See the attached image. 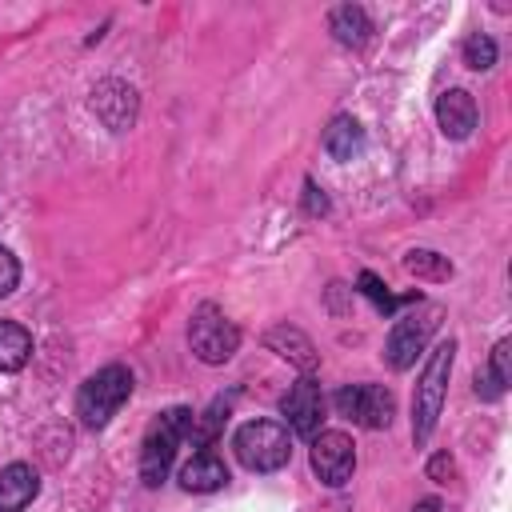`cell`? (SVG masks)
I'll use <instances>...</instances> for the list:
<instances>
[{
  "instance_id": "cell-1",
  "label": "cell",
  "mask_w": 512,
  "mask_h": 512,
  "mask_svg": "<svg viewBox=\"0 0 512 512\" xmlns=\"http://www.w3.org/2000/svg\"><path fill=\"white\" fill-rule=\"evenodd\" d=\"M452 356H456V340L436 344L420 380H416V396H412V440H416V448H424L436 432L444 392H448V376H452Z\"/></svg>"
},
{
  "instance_id": "cell-2",
  "label": "cell",
  "mask_w": 512,
  "mask_h": 512,
  "mask_svg": "<svg viewBox=\"0 0 512 512\" xmlns=\"http://www.w3.org/2000/svg\"><path fill=\"white\" fill-rule=\"evenodd\" d=\"M188 428H192V408H168L152 420V428L144 432V444H140V480L144 484H160L176 460V448L188 440Z\"/></svg>"
},
{
  "instance_id": "cell-3",
  "label": "cell",
  "mask_w": 512,
  "mask_h": 512,
  "mask_svg": "<svg viewBox=\"0 0 512 512\" xmlns=\"http://www.w3.org/2000/svg\"><path fill=\"white\" fill-rule=\"evenodd\" d=\"M128 396H132V372L124 364H108V368L92 372L80 384V392H76V416L88 428H104L120 412V404Z\"/></svg>"
},
{
  "instance_id": "cell-4",
  "label": "cell",
  "mask_w": 512,
  "mask_h": 512,
  "mask_svg": "<svg viewBox=\"0 0 512 512\" xmlns=\"http://www.w3.org/2000/svg\"><path fill=\"white\" fill-rule=\"evenodd\" d=\"M232 448H236L240 464L252 468V472H276L292 456L288 428L276 424V420H248V424H240V432L232 436Z\"/></svg>"
},
{
  "instance_id": "cell-5",
  "label": "cell",
  "mask_w": 512,
  "mask_h": 512,
  "mask_svg": "<svg viewBox=\"0 0 512 512\" xmlns=\"http://www.w3.org/2000/svg\"><path fill=\"white\" fill-rule=\"evenodd\" d=\"M436 324H440V308H436V304H420V308L396 316V324H392V332H388V344H384V360H388L396 372L412 368L416 356L424 352L428 336L436 332Z\"/></svg>"
},
{
  "instance_id": "cell-6",
  "label": "cell",
  "mask_w": 512,
  "mask_h": 512,
  "mask_svg": "<svg viewBox=\"0 0 512 512\" xmlns=\"http://www.w3.org/2000/svg\"><path fill=\"white\" fill-rule=\"evenodd\" d=\"M188 344H192V352H196L204 364H224V360H232V352L240 348V328H236L220 308L204 304V308H196V316H192V324H188Z\"/></svg>"
},
{
  "instance_id": "cell-7",
  "label": "cell",
  "mask_w": 512,
  "mask_h": 512,
  "mask_svg": "<svg viewBox=\"0 0 512 512\" xmlns=\"http://www.w3.org/2000/svg\"><path fill=\"white\" fill-rule=\"evenodd\" d=\"M336 408H340V416H348L360 428H388L396 400L380 384H348L336 392Z\"/></svg>"
},
{
  "instance_id": "cell-8",
  "label": "cell",
  "mask_w": 512,
  "mask_h": 512,
  "mask_svg": "<svg viewBox=\"0 0 512 512\" xmlns=\"http://www.w3.org/2000/svg\"><path fill=\"white\" fill-rule=\"evenodd\" d=\"M312 472L328 484L340 488L356 472V444L348 432H316L312 436Z\"/></svg>"
},
{
  "instance_id": "cell-9",
  "label": "cell",
  "mask_w": 512,
  "mask_h": 512,
  "mask_svg": "<svg viewBox=\"0 0 512 512\" xmlns=\"http://www.w3.org/2000/svg\"><path fill=\"white\" fill-rule=\"evenodd\" d=\"M280 412H284V420H288V428L296 436L312 440L320 432V420H324V392H320V384L312 376H300L288 388V396L280 400Z\"/></svg>"
},
{
  "instance_id": "cell-10",
  "label": "cell",
  "mask_w": 512,
  "mask_h": 512,
  "mask_svg": "<svg viewBox=\"0 0 512 512\" xmlns=\"http://www.w3.org/2000/svg\"><path fill=\"white\" fill-rule=\"evenodd\" d=\"M436 124H440L444 136L464 140V136L476 128V100H472L464 88L440 92V100H436Z\"/></svg>"
},
{
  "instance_id": "cell-11",
  "label": "cell",
  "mask_w": 512,
  "mask_h": 512,
  "mask_svg": "<svg viewBox=\"0 0 512 512\" xmlns=\"http://www.w3.org/2000/svg\"><path fill=\"white\" fill-rule=\"evenodd\" d=\"M92 108L108 128H128L132 116H136V92L128 84H120V80H104L92 92Z\"/></svg>"
},
{
  "instance_id": "cell-12",
  "label": "cell",
  "mask_w": 512,
  "mask_h": 512,
  "mask_svg": "<svg viewBox=\"0 0 512 512\" xmlns=\"http://www.w3.org/2000/svg\"><path fill=\"white\" fill-rule=\"evenodd\" d=\"M40 492V476L32 464H8L0 472V512H24Z\"/></svg>"
},
{
  "instance_id": "cell-13",
  "label": "cell",
  "mask_w": 512,
  "mask_h": 512,
  "mask_svg": "<svg viewBox=\"0 0 512 512\" xmlns=\"http://www.w3.org/2000/svg\"><path fill=\"white\" fill-rule=\"evenodd\" d=\"M180 484H184L188 492H216V488L228 484V468H224V460H220L216 452H196V456L180 468Z\"/></svg>"
},
{
  "instance_id": "cell-14",
  "label": "cell",
  "mask_w": 512,
  "mask_h": 512,
  "mask_svg": "<svg viewBox=\"0 0 512 512\" xmlns=\"http://www.w3.org/2000/svg\"><path fill=\"white\" fill-rule=\"evenodd\" d=\"M32 356V332L16 320H0V372H20Z\"/></svg>"
},
{
  "instance_id": "cell-15",
  "label": "cell",
  "mask_w": 512,
  "mask_h": 512,
  "mask_svg": "<svg viewBox=\"0 0 512 512\" xmlns=\"http://www.w3.org/2000/svg\"><path fill=\"white\" fill-rule=\"evenodd\" d=\"M360 148H364L360 124H356L352 116H336V120L328 124V132H324V152H328L332 160H356Z\"/></svg>"
},
{
  "instance_id": "cell-16",
  "label": "cell",
  "mask_w": 512,
  "mask_h": 512,
  "mask_svg": "<svg viewBox=\"0 0 512 512\" xmlns=\"http://www.w3.org/2000/svg\"><path fill=\"white\" fill-rule=\"evenodd\" d=\"M328 28H332V36H336L340 44H348V48H360V44L368 40V32H372V24H368L364 8H356V4L336 8V12H332V20H328Z\"/></svg>"
},
{
  "instance_id": "cell-17",
  "label": "cell",
  "mask_w": 512,
  "mask_h": 512,
  "mask_svg": "<svg viewBox=\"0 0 512 512\" xmlns=\"http://www.w3.org/2000/svg\"><path fill=\"white\" fill-rule=\"evenodd\" d=\"M224 420H228V400H216V404H208V412H204V416H192L188 440H192L196 448H208V444L220 436Z\"/></svg>"
},
{
  "instance_id": "cell-18",
  "label": "cell",
  "mask_w": 512,
  "mask_h": 512,
  "mask_svg": "<svg viewBox=\"0 0 512 512\" xmlns=\"http://www.w3.org/2000/svg\"><path fill=\"white\" fill-rule=\"evenodd\" d=\"M404 268L412 276H424V280H448L452 276V264L440 256V252H428V248H412L404 256Z\"/></svg>"
},
{
  "instance_id": "cell-19",
  "label": "cell",
  "mask_w": 512,
  "mask_h": 512,
  "mask_svg": "<svg viewBox=\"0 0 512 512\" xmlns=\"http://www.w3.org/2000/svg\"><path fill=\"white\" fill-rule=\"evenodd\" d=\"M464 64L476 68V72L492 68V64H496V40L484 36V32H472V36L464 40Z\"/></svg>"
},
{
  "instance_id": "cell-20",
  "label": "cell",
  "mask_w": 512,
  "mask_h": 512,
  "mask_svg": "<svg viewBox=\"0 0 512 512\" xmlns=\"http://www.w3.org/2000/svg\"><path fill=\"white\" fill-rule=\"evenodd\" d=\"M508 352H512V344H508V340H500V344L492 348V368H488V376H484V380L492 384V392H496V396H500V392L508 388V380H512V376H508Z\"/></svg>"
},
{
  "instance_id": "cell-21",
  "label": "cell",
  "mask_w": 512,
  "mask_h": 512,
  "mask_svg": "<svg viewBox=\"0 0 512 512\" xmlns=\"http://www.w3.org/2000/svg\"><path fill=\"white\" fill-rule=\"evenodd\" d=\"M360 292L376 304V312H384V316H392L396 312V300H392V292H384V284L372 276V272H360Z\"/></svg>"
},
{
  "instance_id": "cell-22",
  "label": "cell",
  "mask_w": 512,
  "mask_h": 512,
  "mask_svg": "<svg viewBox=\"0 0 512 512\" xmlns=\"http://www.w3.org/2000/svg\"><path fill=\"white\" fill-rule=\"evenodd\" d=\"M16 284H20V260L8 248H0V296L16 292Z\"/></svg>"
},
{
  "instance_id": "cell-23",
  "label": "cell",
  "mask_w": 512,
  "mask_h": 512,
  "mask_svg": "<svg viewBox=\"0 0 512 512\" xmlns=\"http://www.w3.org/2000/svg\"><path fill=\"white\" fill-rule=\"evenodd\" d=\"M428 476L440 480V484H448V476H452V456H448V452L432 456V460H428Z\"/></svg>"
},
{
  "instance_id": "cell-24",
  "label": "cell",
  "mask_w": 512,
  "mask_h": 512,
  "mask_svg": "<svg viewBox=\"0 0 512 512\" xmlns=\"http://www.w3.org/2000/svg\"><path fill=\"white\" fill-rule=\"evenodd\" d=\"M308 212H312V216L328 212V200H324V192H320V188H316L312 180H308Z\"/></svg>"
},
{
  "instance_id": "cell-25",
  "label": "cell",
  "mask_w": 512,
  "mask_h": 512,
  "mask_svg": "<svg viewBox=\"0 0 512 512\" xmlns=\"http://www.w3.org/2000/svg\"><path fill=\"white\" fill-rule=\"evenodd\" d=\"M412 512H440V504H436V500H420Z\"/></svg>"
}]
</instances>
